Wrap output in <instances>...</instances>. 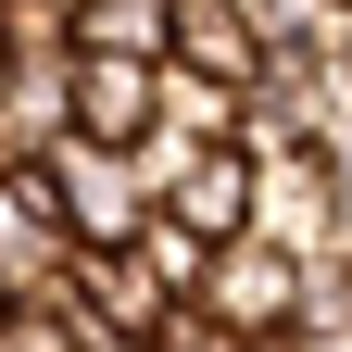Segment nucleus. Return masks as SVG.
<instances>
[{
    "label": "nucleus",
    "mask_w": 352,
    "mask_h": 352,
    "mask_svg": "<svg viewBox=\"0 0 352 352\" xmlns=\"http://www.w3.org/2000/svg\"><path fill=\"white\" fill-rule=\"evenodd\" d=\"M252 239H277L289 264H352V227H340V176L315 139H277L252 151Z\"/></svg>",
    "instance_id": "1"
},
{
    "label": "nucleus",
    "mask_w": 352,
    "mask_h": 352,
    "mask_svg": "<svg viewBox=\"0 0 352 352\" xmlns=\"http://www.w3.org/2000/svg\"><path fill=\"white\" fill-rule=\"evenodd\" d=\"M38 176H51V201H63L76 252H126V239L151 227V164H139V151H113V139H63Z\"/></svg>",
    "instance_id": "2"
},
{
    "label": "nucleus",
    "mask_w": 352,
    "mask_h": 352,
    "mask_svg": "<svg viewBox=\"0 0 352 352\" xmlns=\"http://www.w3.org/2000/svg\"><path fill=\"white\" fill-rule=\"evenodd\" d=\"M189 302H201L227 340H277V327L302 315V264H289L277 239H252V227H239V239H214V252H201V289H189Z\"/></svg>",
    "instance_id": "3"
},
{
    "label": "nucleus",
    "mask_w": 352,
    "mask_h": 352,
    "mask_svg": "<svg viewBox=\"0 0 352 352\" xmlns=\"http://www.w3.org/2000/svg\"><path fill=\"white\" fill-rule=\"evenodd\" d=\"M151 164V214H176L189 239H239L252 227V151H139Z\"/></svg>",
    "instance_id": "4"
},
{
    "label": "nucleus",
    "mask_w": 352,
    "mask_h": 352,
    "mask_svg": "<svg viewBox=\"0 0 352 352\" xmlns=\"http://www.w3.org/2000/svg\"><path fill=\"white\" fill-rule=\"evenodd\" d=\"M63 264H76V227H63V201H51V176L38 164H0V289H63Z\"/></svg>",
    "instance_id": "5"
},
{
    "label": "nucleus",
    "mask_w": 352,
    "mask_h": 352,
    "mask_svg": "<svg viewBox=\"0 0 352 352\" xmlns=\"http://www.w3.org/2000/svg\"><path fill=\"white\" fill-rule=\"evenodd\" d=\"M151 101H164V63H139V51H76V139L139 151L151 139Z\"/></svg>",
    "instance_id": "6"
},
{
    "label": "nucleus",
    "mask_w": 352,
    "mask_h": 352,
    "mask_svg": "<svg viewBox=\"0 0 352 352\" xmlns=\"http://www.w3.org/2000/svg\"><path fill=\"white\" fill-rule=\"evenodd\" d=\"M63 289H76L113 340H164V315H176V289L151 277V252H139V239H126V252H76V264H63Z\"/></svg>",
    "instance_id": "7"
},
{
    "label": "nucleus",
    "mask_w": 352,
    "mask_h": 352,
    "mask_svg": "<svg viewBox=\"0 0 352 352\" xmlns=\"http://www.w3.org/2000/svg\"><path fill=\"white\" fill-rule=\"evenodd\" d=\"M76 139V63H13L0 88V164H51Z\"/></svg>",
    "instance_id": "8"
},
{
    "label": "nucleus",
    "mask_w": 352,
    "mask_h": 352,
    "mask_svg": "<svg viewBox=\"0 0 352 352\" xmlns=\"http://www.w3.org/2000/svg\"><path fill=\"white\" fill-rule=\"evenodd\" d=\"M239 101H252V88L164 63V101H151V139H139V151H227V139H239Z\"/></svg>",
    "instance_id": "9"
},
{
    "label": "nucleus",
    "mask_w": 352,
    "mask_h": 352,
    "mask_svg": "<svg viewBox=\"0 0 352 352\" xmlns=\"http://www.w3.org/2000/svg\"><path fill=\"white\" fill-rule=\"evenodd\" d=\"M164 63H189V76H227V88H252V76H264V25L239 13V0H176V38H164Z\"/></svg>",
    "instance_id": "10"
},
{
    "label": "nucleus",
    "mask_w": 352,
    "mask_h": 352,
    "mask_svg": "<svg viewBox=\"0 0 352 352\" xmlns=\"http://www.w3.org/2000/svg\"><path fill=\"white\" fill-rule=\"evenodd\" d=\"M164 38H176V0H76V51H139V63H164Z\"/></svg>",
    "instance_id": "11"
},
{
    "label": "nucleus",
    "mask_w": 352,
    "mask_h": 352,
    "mask_svg": "<svg viewBox=\"0 0 352 352\" xmlns=\"http://www.w3.org/2000/svg\"><path fill=\"white\" fill-rule=\"evenodd\" d=\"M0 51L13 63H76V0H0Z\"/></svg>",
    "instance_id": "12"
},
{
    "label": "nucleus",
    "mask_w": 352,
    "mask_h": 352,
    "mask_svg": "<svg viewBox=\"0 0 352 352\" xmlns=\"http://www.w3.org/2000/svg\"><path fill=\"white\" fill-rule=\"evenodd\" d=\"M139 252H151V277H164L176 302H189V289H201V252H214V239H189L176 214H151V227H139Z\"/></svg>",
    "instance_id": "13"
},
{
    "label": "nucleus",
    "mask_w": 352,
    "mask_h": 352,
    "mask_svg": "<svg viewBox=\"0 0 352 352\" xmlns=\"http://www.w3.org/2000/svg\"><path fill=\"white\" fill-rule=\"evenodd\" d=\"M315 151H327V176H340V227H352V126H327Z\"/></svg>",
    "instance_id": "14"
},
{
    "label": "nucleus",
    "mask_w": 352,
    "mask_h": 352,
    "mask_svg": "<svg viewBox=\"0 0 352 352\" xmlns=\"http://www.w3.org/2000/svg\"><path fill=\"white\" fill-rule=\"evenodd\" d=\"M239 13H252V25H264V38H277V25H289V13H302V0H239Z\"/></svg>",
    "instance_id": "15"
},
{
    "label": "nucleus",
    "mask_w": 352,
    "mask_h": 352,
    "mask_svg": "<svg viewBox=\"0 0 352 352\" xmlns=\"http://www.w3.org/2000/svg\"><path fill=\"white\" fill-rule=\"evenodd\" d=\"M214 352H264V340H214Z\"/></svg>",
    "instance_id": "16"
},
{
    "label": "nucleus",
    "mask_w": 352,
    "mask_h": 352,
    "mask_svg": "<svg viewBox=\"0 0 352 352\" xmlns=\"http://www.w3.org/2000/svg\"><path fill=\"white\" fill-rule=\"evenodd\" d=\"M113 352H164V340H113Z\"/></svg>",
    "instance_id": "17"
},
{
    "label": "nucleus",
    "mask_w": 352,
    "mask_h": 352,
    "mask_svg": "<svg viewBox=\"0 0 352 352\" xmlns=\"http://www.w3.org/2000/svg\"><path fill=\"white\" fill-rule=\"evenodd\" d=\"M0 88H13V51H0Z\"/></svg>",
    "instance_id": "18"
},
{
    "label": "nucleus",
    "mask_w": 352,
    "mask_h": 352,
    "mask_svg": "<svg viewBox=\"0 0 352 352\" xmlns=\"http://www.w3.org/2000/svg\"><path fill=\"white\" fill-rule=\"evenodd\" d=\"M0 315H13V289H0Z\"/></svg>",
    "instance_id": "19"
}]
</instances>
